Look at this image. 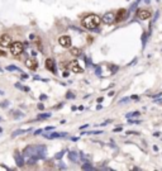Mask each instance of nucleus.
Listing matches in <instances>:
<instances>
[{"mask_svg":"<svg viewBox=\"0 0 162 171\" xmlns=\"http://www.w3.org/2000/svg\"><path fill=\"white\" fill-rule=\"evenodd\" d=\"M14 160H15V164L18 165V167H23L24 166V164H25V161H24V156L20 153V152H15L14 153Z\"/></svg>","mask_w":162,"mask_h":171,"instance_id":"9d476101","label":"nucleus"},{"mask_svg":"<svg viewBox=\"0 0 162 171\" xmlns=\"http://www.w3.org/2000/svg\"><path fill=\"white\" fill-rule=\"evenodd\" d=\"M71 55L72 56H76V57H80L81 56V50L74 47V48H71Z\"/></svg>","mask_w":162,"mask_h":171,"instance_id":"dca6fc26","label":"nucleus"},{"mask_svg":"<svg viewBox=\"0 0 162 171\" xmlns=\"http://www.w3.org/2000/svg\"><path fill=\"white\" fill-rule=\"evenodd\" d=\"M139 115H141V113L139 112H132V113H127L125 118L129 119V118H134V117H139Z\"/></svg>","mask_w":162,"mask_h":171,"instance_id":"f3484780","label":"nucleus"},{"mask_svg":"<svg viewBox=\"0 0 162 171\" xmlns=\"http://www.w3.org/2000/svg\"><path fill=\"white\" fill-rule=\"evenodd\" d=\"M24 51V44L22 42H13L10 44V52L13 56H20Z\"/></svg>","mask_w":162,"mask_h":171,"instance_id":"7ed1b4c3","label":"nucleus"},{"mask_svg":"<svg viewBox=\"0 0 162 171\" xmlns=\"http://www.w3.org/2000/svg\"><path fill=\"white\" fill-rule=\"evenodd\" d=\"M0 95H4V91L3 90H0Z\"/></svg>","mask_w":162,"mask_h":171,"instance_id":"a19ab883","label":"nucleus"},{"mask_svg":"<svg viewBox=\"0 0 162 171\" xmlns=\"http://www.w3.org/2000/svg\"><path fill=\"white\" fill-rule=\"evenodd\" d=\"M68 75H70V72H68V71H63V74H62L63 77H67Z\"/></svg>","mask_w":162,"mask_h":171,"instance_id":"473e14b6","label":"nucleus"},{"mask_svg":"<svg viewBox=\"0 0 162 171\" xmlns=\"http://www.w3.org/2000/svg\"><path fill=\"white\" fill-rule=\"evenodd\" d=\"M13 43V39L9 34H1L0 36V47H10V44Z\"/></svg>","mask_w":162,"mask_h":171,"instance_id":"423d86ee","label":"nucleus"},{"mask_svg":"<svg viewBox=\"0 0 162 171\" xmlns=\"http://www.w3.org/2000/svg\"><path fill=\"white\" fill-rule=\"evenodd\" d=\"M66 99H75V94H72L71 91L66 94Z\"/></svg>","mask_w":162,"mask_h":171,"instance_id":"bb28decb","label":"nucleus"},{"mask_svg":"<svg viewBox=\"0 0 162 171\" xmlns=\"http://www.w3.org/2000/svg\"><path fill=\"white\" fill-rule=\"evenodd\" d=\"M0 56H3V57H5V56H6V53L4 52V51H1V50H0Z\"/></svg>","mask_w":162,"mask_h":171,"instance_id":"c9c22d12","label":"nucleus"},{"mask_svg":"<svg viewBox=\"0 0 162 171\" xmlns=\"http://www.w3.org/2000/svg\"><path fill=\"white\" fill-rule=\"evenodd\" d=\"M70 70H71L72 72H75V74H82V72H84V69L80 66V63L77 62V60L70 62Z\"/></svg>","mask_w":162,"mask_h":171,"instance_id":"6e6552de","label":"nucleus"},{"mask_svg":"<svg viewBox=\"0 0 162 171\" xmlns=\"http://www.w3.org/2000/svg\"><path fill=\"white\" fill-rule=\"evenodd\" d=\"M115 13H113V12H108L105 13V14L103 15V18H101V22L103 23H105V24H113V23H115Z\"/></svg>","mask_w":162,"mask_h":171,"instance_id":"20e7f679","label":"nucleus"},{"mask_svg":"<svg viewBox=\"0 0 162 171\" xmlns=\"http://www.w3.org/2000/svg\"><path fill=\"white\" fill-rule=\"evenodd\" d=\"M8 71H17V72H22V69H19L18 66H14V65H9L8 67H6Z\"/></svg>","mask_w":162,"mask_h":171,"instance_id":"a211bd4d","label":"nucleus"},{"mask_svg":"<svg viewBox=\"0 0 162 171\" xmlns=\"http://www.w3.org/2000/svg\"><path fill=\"white\" fill-rule=\"evenodd\" d=\"M31 131H32L31 128H27V129H17V131L13 132L12 137H17V136H20V134H23V133H27V132H31Z\"/></svg>","mask_w":162,"mask_h":171,"instance_id":"4468645a","label":"nucleus"},{"mask_svg":"<svg viewBox=\"0 0 162 171\" xmlns=\"http://www.w3.org/2000/svg\"><path fill=\"white\" fill-rule=\"evenodd\" d=\"M129 124H141V120H136V119H132V118H129Z\"/></svg>","mask_w":162,"mask_h":171,"instance_id":"393cba45","label":"nucleus"},{"mask_svg":"<svg viewBox=\"0 0 162 171\" xmlns=\"http://www.w3.org/2000/svg\"><path fill=\"white\" fill-rule=\"evenodd\" d=\"M100 23H101V18L96 14H89L81 20L82 27L86 28V29H95V28L99 27Z\"/></svg>","mask_w":162,"mask_h":171,"instance_id":"f03ea898","label":"nucleus"},{"mask_svg":"<svg viewBox=\"0 0 162 171\" xmlns=\"http://www.w3.org/2000/svg\"><path fill=\"white\" fill-rule=\"evenodd\" d=\"M24 63H25V66H27L29 70H36L38 67V63L36 61V58H27Z\"/></svg>","mask_w":162,"mask_h":171,"instance_id":"f8f14e48","label":"nucleus"},{"mask_svg":"<svg viewBox=\"0 0 162 171\" xmlns=\"http://www.w3.org/2000/svg\"><path fill=\"white\" fill-rule=\"evenodd\" d=\"M131 100V98H128V96H125V98H122V99L119 100V103L120 104H123V103H128V101Z\"/></svg>","mask_w":162,"mask_h":171,"instance_id":"a878e982","label":"nucleus"},{"mask_svg":"<svg viewBox=\"0 0 162 171\" xmlns=\"http://www.w3.org/2000/svg\"><path fill=\"white\" fill-rule=\"evenodd\" d=\"M120 131H122V127H118V128L114 129V132H120Z\"/></svg>","mask_w":162,"mask_h":171,"instance_id":"e433bc0d","label":"nucleus"},{"mask_svg":"<svg viewBox=\"0 0 162 171\" xmlns=\"http://www.w3.org/2000/svg\"><path fill=\"white\" fill-rule=\"evenodd\" d=\"M8 105H9V101L8 100H5V101H3V103H1V108H6Z\"/></svg>","mask_w":162,"mask_h":171,"instance_id":"c85d7f7f","label":"nucleus"},{"mask_svg":"<svg viewBox=\"0 0 162 171\" xmlns=\"http://www.w3.org/2000/svg\"><path fill=\"white\" fill-rule=\"evenodd\" d=\"M58 43L61 47H63V48H70L71 44H72V39L70 36H61L58 38Z\"/></svg>","mask_w":162,"mask_h":171,"instance_id":"39448f33","label":"nucleus"},{"mask_svg":"<svg viewBox=\"0 0 162 171\" xmlns=\"http://www.w3.org/2000/svg\"><path fill=\"white\" fill-rule=\"evenodd\" d=\"M0 120H1V117H0Z\"/></svg>","mask_w":162,"mask_h":171,"instance_id":"a18cd8bd","label":"nucleus"},{"mask_svg":"<svg viewBox=\"0 0 162 171\" xmlns=\"http://www.w3.org/2000/svg\"><path fill=\"white\" fill-rule=\"evenodd\" d=\"M153 136H155V137H158V136H160V133L156 132V133H153Z\"/></svg>","mask_w":162,"mask_h":171,"instance_id":"ea45409f","label":"nucleus"},{"mask_svg":"<svg viewBox=\"0 0 162 171\" xmlns=\"http://www.w3.org/2000/svg\"><path fill=\"white\" fill-rule=\"evenodd\" d=\"M44 66H46V69L52 72V74H56V62L53 58H47L46 62H44Z\"/></svg>","mask_w":162,"mask_h":171,"instance_id":"1a4fd4ad","label":"nucleus"},{"mask_svg":"<svg viewBox=\"0 0 162 171\" xmlns=\"http://www.w3.org/2000/svg\"><path fill=\"white\" fill-rule=\"evenodd\" d=\"M1 71H3V69H1V67H0V72H1Z\"/></svg>","mask_w":162,"mask_h":171,"instance_id":"37998d69","label":"nucleus"},{"mask_svg":"<svg viewBox=\"0 0 162 171\" xmlns=\"http://www.w3.org/2000/svg\"><path fill=\"white\" fill-rule=\"evenodd\" d=\"M82 170H95V167H93L89 162H85L82 165Z\"/></svg>","mask_w":162,"mask_h":171,"instance_id":"4be33fe9","label":"nucleus"},{"mask_svg":"<svg viewBox=\"0 0 162 171\" xmlns=\"http://www.w3.org/2000/svg\"><path fill=\"white\" fill-rule=\"evenodd\" d=\"M137 17L141 20H147V19H150L152 17V12L148 10V9H139L137 12Z\"/></svg>","mask_w":162,"mask_h":171,"instance_id":"0eeeda50","label":"nucleus"},{"mask_svg":"<svg viewBox=\"0 0 162 171\" xmlns=\"http://www.w3.org/2000/svg\"><path fill=\"white\" fill-rule=\"evenodd\" d=\"M43 132V129H37V131H34V133L33 134H36V136H38V134H41V133Z\"/></svg>","mask_w":162,"mask_h":171,"instance_id":"c756f323","label":"nucleus"},{"mask_svg":"<svg viewBox=\"0 0 162 171\" xmlns=\"http://www.w3.org/2000/svg\"><path fill=\"white\" fill-rule=\"evenodd\" d=\"M22 77H23V79H28V75H25V74H22Z\"/></svg>","mask_w":162,"mask_h":171,"instance_id":"58836bf2","label":"nucleus"},{"mask_svg":"<svg viewBox=\"0 0 162 171\" xmlns=\"http://www.w3.org/2000/svg\"><path fill=\"white\" fill-rule=\"evenodd\" d=\"M38 109H39V110H43V109H44V105H43L42 103H39V104H38Z\"/></svg>","mask_w":162,"mask_h":171,"instance_id":"7c9ffc66","label":"nucleus"},{"mask_svg":"<svg viewBox=\"0 0 162 171\" xmlns=\"http://www.w3.org/2000/svg\"><path fill=\"white\" fill-rule=\"evenodd\" d=\"M49 117H51V113H43V114H38V115H37V119L41 120V119L49 118Z\"/></svg>","mask_w":162,"mask_h":171,"instance_id":"412c9836","label":"nucleus"},{"mask_svg":"<svg viewBox=\"0 0 162 171\" xmlns=\"http://www.w3.org/2000/svg\"><path fill=\"white\" fill-rule=\"evenodd\" d=\"M128 10H125V9H120V10L117 13V17H115V22L117 23H119V22L124 20V19H127V17H128V13H127Z\"/></svg>","mask_w":162,"mask_h":171,"instance_id":"9b49d317","label":"nucleus"},{"mask_svg":"<svg viewBox=\"0 0 162 171\" xmlns=\"http://www.w3.org/2000/svg\"><path fill=\"white\" fill-rule=\"evenodd\" d=\"M68 158H70V161H74V162H76V161L79 160V153L76 151H71L68 153Z\"/></svg>","mask_w":162,"mask_h":171,"instance_id":"2eb2a0df","label":"nucleus"},{"mask_svg":"<svg viewBox=\"0 0 162 171\" xmlns=\"http://www.w3.org/2000/svg\"><path fill=\"white\" fill-rule=\"evenodd\" d=\"M139 1H141V0H137V1L134 3V4H132V6H131V9H129V13H133L134 12V9L137 8L138 6V4H139Z\"/></svg>","mask_w":162,"mask_h":171,"instance_id":"b1692460","label":"nucleus"},{"mask_svg":"<svg viewBox=\"0 0 162 171\" xmlns=\"http://www.w3.org/2000/svg\"><path fill=\"white\" fill-rule=\"evenodd\" d=\"M1 131H3V129H1V128H0V132H1Z\"/></svg>","mask_w":162,"mask_h":171,"instance_id":"c03bdc74","label":"nucleus"},{"mask_svg":"<svg viewBox=\"0 0 162 171\" xmlns=\"http://www.w3.org/2000/svg\"><path fill=\"white\" fill-rule=\"evenodd\" d=\"M66 153V151H61V152H58L57 155H55V158L56 160H61V158L63 157V155Z\"/></svg>","mask_w":162,"mask_h":171,"instance_id":"5701e85b","label":"nucleus"},{"mask_svg":"<svg viewBox=\"0 0 162 171\" xmlns=\"http://www.w3.org/2000/svg\"><path fill=\"white\" fill-rule=\"evenodd\" d=\"M131 99H133V100H138L139 98L137 96V95H132V96H131Z\"/></svg>","mask_w":162,"mask_h":171,"instance_id":"f704fd0d","label":"nucleus"},{"mask_svg":"<svg viewBox=\"0 0 162 171\" xmlns=\"http://www.w3.org/2000/svg\"><path fill=\"white\" fill-rule=\"evenodd\" d=\"M12 115L14 117V118H23L24 114L20 113V112H18V110H13V112H12Z\"/></svg>","mask_w":162,"mask_h":171,"instance_id":"aec40b11","label":"nucleus"},{"mask_svg":"<svg viewBox=\"0 0 162 171\" xmlns=\"http://www.w3.org/2000/svg\"><path fill=\"white\" fill-rule=\"evenodd\" d=\"M34 80H41L43 82H47L48 81V79H42V77H39V76H34Z\"/></svg>","mask_w":162,"mask_h":171,"instance_id":"cd10ccee","label":"nucleus"},{"mask_svg":"<svg viewBox=\"0 0 162 171\" xmlns=\"http://www.w3.org/2000/svg\"><path fill=\"white\" fill-rule=\"evenodd\" d=\"M39 99H41V100H46V99H47V95L42 94V95H41V96H39Z\"/></svg>","mask_w":162,"mask_h":171,"instance_id":"2f4dec72","label":"nucleus"},{"mask_svg":"<svg viewBox=\"0 0 162 171\" xmlns=\"http://www.w3.org/2000/svg\"><path fill=\"white\" fill-rule=\"evenodd\" d=\"M144 3H146V4H148V3H150V0H144Z\"/></svg>","mask_w":162,"mask_h":171,"instance_id":"79ce46f5","label":"nucleus"},{"mask_svg":"<svg viewBox=\"0 0 162 171\" xmlns=\"http://www.w3.org/2000/svg\"><path fill=\"white\" fill-rule=\"evenodd\" d=\"M67 133L66 132H58V133H51V134H44V138H48V139H53V138H61V137H66Z\"/></svg>","mask_w":162,"mask_h":171,"instance_id":"ddd939ff","label":"nucleus"},{"mask_svg":"<svg viewBox=\"0 0 162 171\" xmlns=\"http://www.w3.org/2000/svg\"><path fill=\"white\" fill-rule=\"evenodd\" d=\"M46 152L47 148L46 146H39V145H34V146H28V147L24 148V153L23 156L29 158V157H36L37 160H41V158L46 157Z\"/></svg>","mask_w":162,"mask_h":171,"instance_id":"f257e3e1","label":"nucleus"},{"mask_svg":"<svg viewBox=\"0 0 162 171\" xmlns=\"http://www.w3.org/2000/svg\"><path fill=\"white\" fill-rule=\"evenodd\" d=\"M15 88L19 89V90H23V91H31V89L28 86H23V85H20L19 82H15Z\"/></svg>","mask_w":162,"mask_h":171,"instance_id":"6ab92c4d","label":"nucleus"},{"mask_svg":"<svg viewBox=\"0 0 162 171\" xmlns=\"http://www.w3.org/2000/svg\"><path fill=\"white\" fill-rule=\"evenodd\" d=\"M53 129V127H46V129H44V131H52Z\"/></svg>","mask_w":162,"mask_h":171,"instance_id":"4c0bfd02","label":"nucleus"},{"mask_svg":"<svg viewBox=\"0 0 162 171\" xmlns=\"http://www.w3.org/2000/svg\"><path fill=\"white\" fill-rule=\"evenodd\" d=\"M96 74L99 75V76L101 75V72H100V66H96Z\"/></svg>","mask_w":162,"mask_h":171,"instance_id":"72a5a7b5","label":"nucleus"}]
</instances>
